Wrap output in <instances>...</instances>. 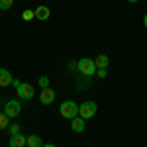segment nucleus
<instances>
[{
  "mask_svg": "<svg viewBox=\"0 0 147 147\" xmlns=\"http://www.w3.org/2000/svg\"><path fill=\"white\" fill-rule=\"evenodd\" d=\"M8 120H10V118H8L6 114L0 112V131H2V129H6V127L10 125V122H8Z\"/></svg>",
  "mask_w": 147,
  "mask_h": 147,
  "instance_id": "obj_13",
  "label": "nucleus"
},
{
  "mask_svg": "<svg viewBox=\"0 0 147 147\" xmlns=\"http://www.w3.org/2000/svg\"><path fill=\"white\" fill-rule=\"evenodd\" d=\"M14 0H0V10H10Z\"/></svg>",
  "mask_w": 147,
  "mask_h": 147,
  "instance_id": "obj_16",
  "label": "nucleus"
},
{
  "mask_svg": "<svg viewBox=\"0 0 147 147\" xmlns=\"http://www.w3.org/2000/svg\"><path fill=\"white\" fill-rule=\"evenodd\" d=\"M84 127H86V122H84V118L77 116V118H73V120H71V129H73L75 134H80V131H84Z\"/></svg>",
  "mask_w": 147,
  "mask_h": 147,
  "instance_id": "obj_8",
  "label": "nucleus"
},
{
  "mask_svg": "<svg viewBox=\"0 0 147 147\" xmlns=\"http://www.w3.org/2000/svg\"><path fill=\"white\" fill-rule=\"evenodd\" d=\"M96 75H98L100 79H106V77H108V73H106V69H96Z\"/></svg>",
  "mask_w": 147,
  "mask_h": 147,
  "instance_id": "obj_18",
  "label": "nucleus"
},
{
  "mask_svg": "<svg viewBox=\"0 0 147 147\" xmlns=\"http://www.w3.org/2000/svg\"><path fill=\"white\" fill-rule=\"evenodd\" d=\"M12 82H14L12 73L8 71V69H0V86H2V88H6V86H10Z\"/></svg>",
  "mask_w": 147,
  "mask_h": 147,
  "instance_id": "obj_7",
  "label": "nucleus"
},
{
  "mask_svg": "<svg viewBox=\"0 0 147 147\" xmlns=\"http://www.w3.org/2000/svg\"><path fill=\"white\" fill-rule=\"evenodd\" d=\"M8 145H10V147H24V145H28V137H24L22 134L10 136V139H8Z\"/></svg>",
  "mask_w": 147,
  "mask_h": 147,
  "instance_id": "obj_9",
  "label": "nucleus"
},
{
  "mask_svg": "<svg viewBox=\"0 0 147 147\" xmlns=\"http://www.w3.org/2000/svg\"><path fill=\"white\" fill-rule=\"evenodd\" d=\"M12 84L16 86V92H18V98H20V100H32L35 96V88L30 82H20V80L14 79Z\"/></svg>",
  "mask_w": 147,
  "mask_h": 147,
  "instance_id": "obj_1",
  "label": "nucleus"
},
{
  "mask_svg": "<svg viewBox=\"0 0 147 147\" xmlns=\"http://www.w3.org/2000/svg\"><path fill=\"white\" fill-rule=\"evenodd\" d=\"M96 110H98L96 102L86 100V102H82V104L79 106V116H80V118H84V120H90L92 116L96 114Z\"/></svg>",
  "mask_w": 147,
  "mask_h": 147,
  "instance_id": "obj_4",
  "label": "nucleus"
},
{
  "mask_svg": "<svg viewBox=\"0 0 147 147\" xmlns=\"http://www.w3.org/2000/svg\"><path fill=\"white\" fill-rule=\"evenodd\" d=\"M43 147H57V145H53V143H43Z\"/></svg>",
  "mask_w": 147,
  "mask_h": 147,
  "instance_id": "obj_19",
  "label": "nucleus"
},
{
  "mask_svg": "<svg viewBox=\"0 0 147 147\" xmlns=\"http://www.w3.org/2000/svg\"><path fill=\"white\" fill-rule=\"evenodd\" d=\"M37 84H39L41 88H47V86H49V77H39Z\"/></svg>",
  "mask_w": 147,
  "mask_h": 147,
  "instance_id": "obj_17",
  "label": "nucleus"
},
{
  "mask_svg": "<svg viewBox=\"0 0 147 147\" xmlns=\"http://www.w3.org/2000/svg\"><path fill=\"white\" fill-rule=\"evenodd\" d=\"M6 129H8V134H10V136H16V134H20V125H18V124H10L8 127H6Z\"/></svg>",
  "mask_w": 147,
  "mask_h": 147,
  "instance_id": "obj_14",
  "label": "nucleus"
},
{
  "mask_svg": "<svg viewBox=\"0 0 147 147\" xmlns=\"http://www.w3.org/2000/svg\"><path fill=\"white\" fill-rule=\"evenodd\" d=\"M28 147H43V141L39 136H28Z\"/></svg>",
  "mask_w": 147,
  "mask_h": 147,
  "instance_id": "obj_12",
  "label": "nucleus"
},
{
  "mask_svg": "<svg viewBox=\"0 0 147 147\" xmlns=\"http://www.w3.org/2000/svg\"><path fill=\"white\" fill-rule=\"evenodd\" d=\"M20 112H22V102H20V100H8V102H6V106H4V114H6L10 120L18 118Z\"/></svg>",
  "mask_w": 147,
  "mask_h": 147,
  "instance_id": "obj_5",
  "label": "nucleus"
},
{
  "mask_svg": "<svg viewBox=\"0 0 147 147\" xmlns=\"http://www.w3.org/2000/svg\"><path fill=\"white\" fill-rule=\"evenodd\" d=\"M79 73L80 75H84V77H92V75H96V65H94V59H79Z\"/></svg>",
  "mask_w": 147,
  "mask_h": 147,
  "instance_id": "obj_3",
  "label": "nucleus"
},
{
  "mask_svg": "<svg viewBox=\"0 0 147 147\" xmlns=\"http://www.w3.org/2000/svg\"><path fill=\"white\" fill-rule=\"evenodd\" d=\"M61 116L67 118V120L77 118V116H79V104L73 102V100H65L63 104H61Z\"/></svg>",
  "mask_w": 147,
  "mask_h": 147,
  "instance_id": "obj_2",
  "label": "nucleus"
},
{
  "mask_svg": "<svg viewBox=\"0 0 147 147\" xmlns=\"http://www.w3.org/2000/svg\"><path fill=\"white\" fill-rule=\"evenodd\" d=\"M94 65H96V69H106L110 65V59H108V55H98L94 59Z\"/></svg>",
  "mask_w": 147,
  "mask_h": 147,
  "instance_id": "obj_11",
  "label": "nucleus"
},
{
  "mask_svg": "<svg viewBox=\"0 0 147 147\" xmlns=\"http://www.w3.org/2000/svg\"><path fill=\"white\" fill-rule=\"evenodd\" d=\"M34 12H35V18H37V20H41V22L49 20V16H51V12H49L47 6H37V10H34Z\"/></svg>",
  "mask_w": 147,
  "mask_h": 147,
  "instance_id": "obj_10",
  "label": "nucleus"
},
{
  "mask_svg": "<svg viewBox=\"0 0 147 147\" xmlns=\"http://www.w3.org/2000/svg\"><path fill=\"white\" fill-rule=\"evenodd\" d=\"M127 2H131V4H136V2H137V0H127Z\"/></svg>",
  "mask_w": 147,
  "mask_h": 147,
  "instance_id": "obj_21",
  "label": "nucleus"
},
{
  "mask_svg": "<svg viewBox=\"0 0 147 147\" xmlns=\"http://www.w3.org/2000/svg\"><path fill=\"white\" fill-rule=\"evenodd\" d=\"M53 100H55V90H53L51 86L41 88V92H39V102H41L43 106H49V104H53Z\"/></svg>",
  "mask_w": 147,
  "mask_h": 147,
  "instance_id": "obj_6",
  "label": "nucleus"
},
{
  "mask_svg": "<svg viewBox=\"0 0 147 147\" xmlns=\"http://www.w3.org/2000/svg\"><path fill=\"white\" fill-rule=\"evenodd\" d=\"M143 26L147 28V14H145V18H143Z\"/></svg>",
  "mask_w": 147,
  "mask_h": 147,
  "instance_id": "obj_20",
  "label": "nucleus"
},
{
  "mask_svg": "<svg viewBox=\"0 0 147 147\" xmlns=\"http://www.w3.org/2000/svg\"><path fill=\"white\" fill-rule=\"evenodd\" d=\"M22 18L26 20V22H30V20H34V18H35V12L34 10H24Z\"/></svg>",
  "mask_w": 147,
  "mask_h": 147,
  "instance_id": "obj_15",
  "label": "nucleus"
}]
</instances>
